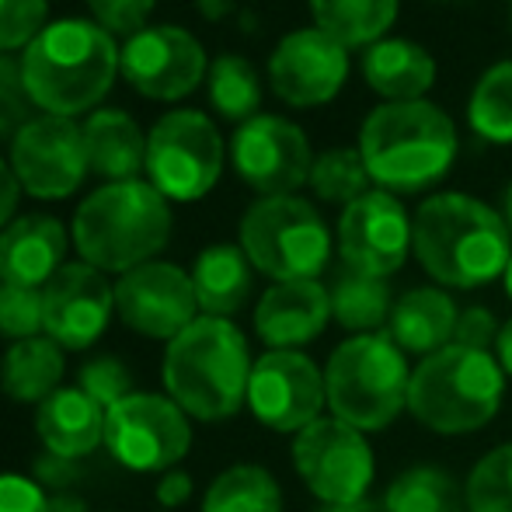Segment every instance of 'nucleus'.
Returning a JSON list of instances; mask_svg holds the SVG:
<instances>
[{"instance_id": "obj_1", "label": "nucleus", "mask_w": 512, "mask_h": 512, "mask_svg": "<svg viewBox=\"0 0 512 512\" xmlns=\"http://www.w3.org/2000/svg\"><path fill=\"white\" fill-rule=\"evenodd\" d=\"M411 251L439 286L478 290L506 276L512 234L499 209L464 192H439L411 220Z\"/></svg>"}, {"instance_id": "obj_2", "label": "nucleus", "mask_w": 512, "mask_h": 512, "mask_svg": "<svg viewBox=\"0 0 512 512\" xmlns=\"http://www.w3.org/2000/svg\"><path fill=\"white\" fill-rule=\"evenodd\" d=\"M119 60L122 49L98 21L63 18L42 28L39 39L25 49L21 74L35 108L74 119L112 91Z\"/></svg>"}, {"instance_id": "obj_3", "label": "nucleus", "mask_w": 512, "mask_h": 512, "mask_svg": "<svg viewBox=\"0 0 512 512\" xmlns=\"http://www.w3.org/2000/svg\"><path fill=\"white\" fill-rule=\"evenodd\" d=\"M248 338L230 317L199 314L164 349V391L189 418L223 422L248 405Z\"/></svg>"}, {"instance_id": "obj_4", "label": "nucleus", "mask_w": 512, "mask_h": 512, "mask_svg": "<svg viewBox=\"0 0 512 512\" xmlns=\"http://www.w3.org/2000/svg\"><path fill=\"white\" fill-rule=\"evenodd\" d=\"M359 154L370 178L391 196L436 185L457 161V129L439 105L384 102L359 126Z\"/></svg>"}, {"instance_id": "obj_5", "label": "nucleus", "mask_w": 512, "mask_h": 512, "mask_svg": "<svg viewBox=\"0 0 512 512\" xmlns=\"http://www.w3.org/2000/svg\"><path fill=\"white\" fill-rule=\"evenodd\" d=\"M171 237V206L150 182H108L95 189L74 216V244L81 262L126 276L154 262Z\"/></svg>"}, {"instance_id": "obj_6", "label": "nucleus", "mask_w": 512, "mask_h": 512, "mask_svg": "<svg viewBox=\"0 0 512 512\" xmlns=\"http://www.w3.org/2000/svg\"><path fill=\"white\" fill-rule=\"evenodd\" d=\"M502 384L506 373L492 352L446 345L411 370L408 411L439 436H467L495 418Z\"/></svg>"}, {"instance_id": "obj_7", "label": "nucleus", "mask_w": 512, "mask_h": 512, "mask_svg": "<svg viewBox=\"0 0 512 512\" xmlns=\"http://www.w3.org/2000/svg\"><path fill=\"white\" fill-rule=\"evenodd\" d=\"M328 408L359 432H380L408 408L411 370L387 331L356 335L331 352L324 366Z\"/></svg>"}, {"instance_id": "obj_8", "label": "nucleus", "mask_w": 512, "mask_h": 512, "mask_svg": "<svg viewBox=\"0 0 512 512\" xmlns=\"http://www.w3.org/2000/svg\"><path fill=\"white\" fill-rule=\"evenodd\" d=\"M241 248L262 276L297 283L324 272L331 258V234L307 199L265 196L241 216Z\"/></svg>"}, {"instance_id": "obj_9", "label": "nucleus", "mask_w": 512, "mask_h": 512, "mask_svg": "<svg viewBox=\"0 0 512 512\" xmlns=\"http://www.w3.org/2000/svg\"><path fill=\"white\" fill-rule=\"evenodd\" d=\"M223 171V140L213 119L196 108L161 115L147 136V175L164 199L196 203Z\"/></svg>"}, {"instance_id": "obj_10", "label": "nucleus", "mask_w": 512, "mask_h": 512, "mask_svg": "<svg viewBox=\"0 0 512 512\" xmlns=\"http://www.w3.org/2000/svg\"><path fill=\"white\" fill-rule=\"evenodd\" d=\"M105 446L122 467L140 474L175 471L192 446L189 415L168 394L133 391L105 415Z\"/></svg>"}, {"instance_id": "obj_11", "label": "nucleus", "mask_w": 512, "mask_h": 512, "mask_svg": "<svg viewBox=\"0 0 512 512\" xmlns=\"http://www.w3.org/2000/svg\"><path fill=\"white\" fill-rule=\"evenodd\" d=\"M293 464L300 481L321 506L366 499L373 485V450L366 436L342 418H317L293 439Z\"/></svg>"}, {"instance_id": "obj_12", "label": "nucleus", "mask_w": 512, "mask_h": 512, "mask_svg": "<svg viewBox=\"0 0 512 512\" xmlns=\"http://www.w3.org/2000/svg\"><path fill=\"white\" fill-rule=\"evenodd\" d=\"M11 171L35 199H67L88 175L84 129L63 115L28 119L11 140Z\"/></svg>"}, {"instance_id": "obj_13", "label": "nucleus", "mask_w": 512, "mask_h": 512, "mask_svg": "<svg viewBox=\"0 0 512 512\" xmlns=\"http://www.w3.org/2000/svg\"><path fill=\"white\" fill-rule=\"evenodd\" d=\"M328 405L324 370L304 352L269 349L255 359L248 380V408L272 432H304Z\"/></svg>"}, {"instance_id": "obj_14", "label": "nucleus", "mask_w": 512, "mask_h": 512, "mask_svg": "<svg viewBox=\"0 0 512 512\" xmlns=\"http://www.w3.org/2000/svg\"><path fill=\"white\" fill-rule=\"evenodd\" d=\"M230 161L258 196H293L310 182L314 154L304 129L283 115H255L234 133Z\"/></svg>"}, {"instance_id": "obj_15", "label": "nucleus", "mask_w": 512, "mask_h": 512, "mask_svg": "<svg viewBox=\"0 0 512 512\" xmlns=\"http://www.w3.org/2000/svg\"><path fill=\"white\" fill-rule=\"evenodd\" d=\"M129 88L157 102H178L192 95L209 74L206 49L192 32L178 25H147L126 39L119 60Z\"/></svg>"}, {"instance_id": "obj_16", "label": "nucleus", "mask_w": 512, "mask_h": 512, "mask_svg": "<svg viewBox=\"0 0 512 512\" xmlns=\"http://www.w3.org/2000/svg\"><path fill=\"white\" fill-rule=\"evenodd\" d=\"M115 314L136 335L171 342L199 317L192 272L171 262H147L115 283Z\"/></svg>"}, {"instance_id": "obj_17", "label": "nucleus", "mask_w": 512, "mask_h": 512, "mask_svg": "<svg viewBox=\"0 0 512 512\" xmlns=\"http://www.w3.org/2000/svg\"><path fill=\"white\" fill-rule=\"evenodd\" d=\"M115 314V286L88 262H67L42 286V331L60 349H91Z\"/></svg>"}, {"instance_id": "obj_18", "label": "nucleus", "mask_w": 512, "mask_h": 512, "mask_svg": "<svg viewBox=\"0 0 512 512\" xmlns=\"http://www.w3.org/2000/svg\"><path fill=\"white\" fill-rule=\"evenodd\" d=\"M338 251L345 269L387 279L405 265L411 251V220L398 196L370 189L338 216Z\"/></svg>"}, {"instance_id": "obj_19", "label": "nucleus", "mask_w": 512, "mask_h": 512, "mask_svg": "<svg viewBox=\"0 0 512 512\" xmlns=\"http://www.w3.org/2000/svg\"><path fill=\"white\" fill-rule=\"evenodd\" d=\"M349 77V49L321 28H297L269 56L272 91L293 108L328 105Z\"/></svg>"}, {"instance_id": "obj_20", "label": "nucleus", "mask_w": 512, "mask_h": 512, "mask_svg": "<svg viewBox=\"0 0 512 512\" xmlns=\"http://www.w3.org/2000/svg\"><path fill=\"white\" fill-rule=\"evenodd\" d=\"M331 321V300L317 279L276 283L265 290L255 310V331L269 349L300 352Z\"/></svg>"}, {"instance_id": "obj_21", "label": "nucleus", "mask_w": 512, "mask_h": 512, "mask_svg": "<svg viewBox=\"0 0 512 512\" xmlns=\"http://www.w3.org/2000/svg\"><path fill=\"white\" fill-rule=\"evenodd\" d=\"M63 255H67V230L56 216H18L0 230V283L42 290L67 265Z\"/></svg>"}, {"instance_id": "obj_22", "label": "nucleus", "mask_w": 512, "mask_h": 512, "mask_svg": "<svg viewBox=\"0 0 512 512\" xmlns=\"http://www.w3.org/2000/svg\"><path fill=\"white\" fill-rule=\"evenodd\" d=\"M108 411L81 387H60L53 398L35 408V432L46 453L63 460H84L105 443Z\"/></svg>"}, {"instance_id": "obj_23", "label": "nucleus", "mask_w": 512, "mask_h": 512, "mask_svg": "<svg viewBox=\"0 0 512 512\" xmlns=\"http://www.w3.org/2000/svg\"><path fill=\"white\" fill-rule=\"evenodd\" d=\"M363 81L387 102H418L436 84V60L411 39H380L363 53Z\"/></svg>"}, {"instance_id": "obj_24", "label": "nucleus", "mask_w": 512, "mask_h": 512, "mask_svg": "<svg viewBox=\"0 0 512 512\" xmlns=\"http://www.w3.org/2000/svg\"><path fill=\"white\" fill-rule=\"evenodd\" d=\"M460 310L453 297L436 286H418L398 297L387 321V335L398 342L401 352H415V356H432V352L453 345V331H457Z\"/></svg>"}, {"instance_id": "obj_25", "label": "nucleus", "mask_w": 512, "mask_h": 512, "mask_svg": "<svg viewBox=\"0 0 512 512\" xmlns=\"http://www.w3.org/2000/svg\"><path fill=\"white\" fill-rule=\"evenodd\" d=\"M81 129L88 168L95 175L108 182H133L147 168V136L122 108H98Z\"/></svg>"}, {"instance_id": "obj_26", "label": "nucleus", "mask_w": 512, "mask_h": 512, "mask_svg": "<svg viewBox=\"0 0 512 512\" xmlns=\"http://www.w3.org/2000/svg\"><path fill=\"white\" fill-rule=\"evenodd\" d=\"M251 283H255V265L248 262L241 244H213L192 265V286L206 317L237 314L248 304Z\"/></svg>"}, {"instance_id": "obj_27", "label": "nucleus", "mask_w": 512, "mask_h": 512, "mask_svg": "<svg viewBox=\"0 0 512 512\" xmlns=\"http://www.w3.org/2000/svg\"><path fill=\"white\" fill-rule=\"evenodd\" d=\"M63 352L67 349H60L49 335L11 342V349L4 352V363H0V387L7 398L35 408L46 398H53L63 384V370H67Z\"/></svg>"}, {"instance_id": "obj_28", "label": "nucleus", "mask_w": 512, "mask_h": 512, "mask_svg": "<svg viewBox=\"0 0 512 512\" xmlns=\"http://www.w3.org/2000/svg\"><path fill=\"white\" fill-rule=\"evenodd\" d=\"M314 28L345 49L373 46L398 21V0H307Z\"/></svg>"}, {"instance_id": "obj_29", "label": "nucleus", "mask_w": 512, "mask_h": 512, "mask_svg": "<svg viewBox=\"0 0 512 512\" xmlns=\"http://www.w3.org/2000/svg\"><path fill=\"white\" fill-rule=\"evenodd\" d=\"M331 300V317H335L342 328L356 331V335H373L391 321V286L387 279L363 276L356 269H338L335 279L328 286Z\"/></svg>"}, {"instance_id": "obj_30", "label": "nucleus", "mask_w": 512, "mask_h": 512, "mask_svg": "<svg viewBox=\"0 0 512 512\" xmlns=\"http://www.w3.org/2000/svg\"><path fill=\"white\" fill-rule=\"evenodd\" d=\"M203 512H283V492L265 467L237 464L213 478Z\"/></svg>"}, {"instance_id": "obj_31", "label": "nucleus", "mask_w": 512, "mask_h": 512, "mask_svg": "<svg viewBox=\"0 0 512 512\" xmlns=\"http://www.w3.org/2000/svg\"><path fill=\"white\" fill-rule=\"evenodd\" d=\"M384 512H467L464 492L443 467H411L384 495Z\"/></svg>"}, {"instance_id": "obj_32", "label": "nucleus", "mask_w": 512, "mask_h": 512, "mask_svg": "<svg viewBox=\"0 0 512 512\" xmlns=\"http://www.w3.org/2000/svg\"><path fill=\"white\" fill-rule=\"evenodd\" d=\"M209 102H213L216 112L230 122H248L255 119L258 105H262V77L258 70L251 67L244 56H234V53H223L209 63Z\"/></svg>"}, {"instance_id": "obj_33", "label": "nucleus", "mask_w": 512, "mask_h": 512, "mask_svg": "<svg viewBox=\"0 0 512 512\" xmlns=\"http://www.w3.org/2000/svg\"><path fill=\"white\" fill-rule=\"evenodd\" d=\"M467 122L488 143H512V60L488 67L467 102Z\"/></svg>"}, {"instance_id": "obj_34", "label": "nucleus", "mask_w": 512, "mask_h": 512, "mask_svg": "<svg viewBox=\"0 0 512 512\" xmlns=\"http://www.w3.org/2000/svg\"><path fill=\"white\" fill-rule=\"evenodd\" d=\"M370 171L363 164L359 147H335L314 157L310 168V185H314L317 199L335 206H352L370 192Z\"/></svg>"}, {"instance_id": "obj_35", "label": "nucleus", "mask_w": 512, "mask_h": 512, "mask_svg": "<svg viewBox=\"0 0 512 512\" xmlns=\"http://www.w3.org/2000/svg\"><path fill=\"white\" fill-rule=\"evenodd\" d=\"M467 512H512V443L495 446L474 464L464 485Z\"/></svg>"}, {"instance_id": "obj_36", "label": "nucleus", "mask_w": 512, "mask_h": 512, "mask_svg": "<svg viewBox=\"0 0 512 512\" xmlns=\"http://www.w3.org/2000/svg\"><path fill=\"white\" fill-rule=\"evenodd\" d=\"M0 335L11 342L46 335L42 331V290L0 283Z\"/></svg>"}, {"instance_id": "obj_37", "label": "nucleus", "mask_w": 512, "mask_h": 512, "mask_svg": "<svg viewBox=\"0 0 512 512\" xmlns=\"http://www.w3.org/2000/svg\"><path fill=\"white\" fill-rule=\"evenodd\" d=\"M77 387H81L88 398H95L105 411L133 394V380H129L126 363L115 356H98V359H91V363H84L81 377H77Z\"/></svg>"}, {"instance_id": "obj_38", "label": "nucleus", "mask_w": 512, "mask_h": 512, "mask_svg": "<svg viewBox=\"0 0 512 512\" xmlns=\"http://www.w3.org/2000/svg\"><path fill=\"white\" fill-rule=\"evenodd\" d=\"M46 0H0V53L32 46L46 28Z\"/></svg>"}, {"instance_id": "obj_39", "label": "nucleus", "mask_w": 512, "mask_h": 512, "mask_svg": "<svg viewBox=\"0 0 512 512\" xmlns=\"http://www.w3.org/2000/svg\"><path fill=\"white\" fill-rule=\"evenodd\" d=\"M32 108L35 105H32V98H28L21 67L11 60V56L0 53V140L18 133V129L28 122V112H32Z\"/></svg>"}, {"instance_id": "obj_40", "label": "nucleus", "mask_w": 512, "mask_h": 512, "mask_svg": "<svg viewBox=\"0 0 512 512\" xmlns=\"http://www.w3.org/2000/svg\"><path fill=\"white\" fill-rule=\"evenodd\" d=\"M88 4L95 21L108 35H129L133 39L136 32L147 28L157 0H88Z\"/></svg>"}, {"instance_id": "obj_41", "label": "nucleus", "mask_w": 512, "mask_h": 512, "mask_svg": "<svg viewBox=\"0 0 512 512\" xmlns=\"http://www.w3.org/2000/svg\"><path fill=\"white\" fill-rule=\"evenodd\" d=\"M0 512H49V495L35 478L0 471Z\"/></svg>"}, {"instance_id": "obj_42", "label": "nucleus", "mask_w": 512, "mask_h": 512, "mask_svg": "<svg viewBox=\"0 0 512 512\" xmlns=\"http://www.w3.org/2000/svg\"><path fill=\"white\" fill-rule=\"evenodd\" d=\"M502 324L495 321V314L488 307H467L457 317V331H453V345H464V349L488 352L499 342Z\"/></svg>"}, {"instance_id": "obj_43", "label": "nucleus", "mask_w": 512, "mask_h": 512, "mask_svg": "<svg viewBox=\"0 0 512 512\" xmlns=\"http://www.w3.org/2000/svg\"><path fill=\"white\" fill-rule=\"evenodd\" d=\"M35 481L42 488H67L70 481H77V460H63L53 453H42V460L35 464Z\"/></svg>"}, {"instance_id": "obj_44", "label": "nucleus", "mask_w": 512, "mask_h": 512, "mask_svg": "<svg viewBox=\"0 0 512 512\" xmlns=\"http://www.w3.org/2000/svg\"><path fill=\"white\" fill-rule=\"evenodd\" d=\"M157 502L168 509H178L192 499V478L185 471H164L161 481H157Z\"/></svg>"}, {"instance_id": "obj_45", "label": "nucleus", "mask_w": 512, "mask_h": 512, "mask_svg": "<svg viewBox=\"0 0 512 512\" xmlns=\"http://www.w3.org/2000/svg\"><path fill=\"white\" fill-rule=\"evenodd\" d=\"M18 192H21V185H18V178H14L11 164L0 161V227L11 223L14 209H18Z\"/></svg>"}, {"instance_id": "obj_46", "label": "nucleus", "mask_w": 512, "mask_h": 512, "mask_svg": "<svg viewBox=\"0 0 512 512\" xmlns=\"http://www.w3.org/2000/svg\"><path fill=\"white\" fill-rule=\"evenodd\" d=\"M495 359H499L502 373H509V377H512V317L502 324V331H499V342H495Z\"/></svg>"}, {"instance_id": "obj_47", "label": "nucleus", "mask_w": 512, "mask_h": 512, "mask_svg": "<svg viewBox=\"0 0 512 512\" xmlns=\"http://www.w3.org/2000/svg\"><path fill=\"white\" fill-rule=\"evenodd\" d=\"M49 512H88V502L77 495H53L49 499Z\"/></svg>"}, {"instance_id": "obj_48", "label": "nucleus", "mask_w": 512, "mask_h": 512, "mask_svg": "<svg viewBox=\"0 0 512 512\" xmlns=\"http://www.w3.org/2000/svg\"><path fill=\"white\" fill-rule=\"evenodd\" d=\"M317 512H384V506L370 499H359V502H335V506H321Z\"/></svg>"}, {"instance_id": "obj_49", "label": "nucleus", "mask_w": 512, "mask_h": 512, "mask_svg": "<svg viewBox=\"0 0 512 512\" xmlns=\"http://www.w3.org/2000/svg\"><path fill=\"white\" fill-rule=\"evenodd\" d=\"M196 7L206 14L209 21H220V18H227L234 4H230V0H196Z\"/></svg>"}, {"instance_id": "obj_50", "label": "nucleus", "mask_w": 512, "mask_h": 512, "mask_svg": "<svg viewBox=\"0 0 512 512\" xmlns=\"http://www.w3.org/2000/svg\"><path fill=\"white\" fill-rule=\"evenodd\" d=\"M502 220H506V227L512 234V185L506 189V196H502Z\"/></svg>"}, {"instance_id": "obj_51", "label": "nucleus", "mask_w": 512, "mask_h": 512, "mask_svg": "<svg viewBox=\"0 0 512 512\" xmlns=\"http://www.w3.org/2000/svg\"><path fill=\"white\" fill-rule=\"evenodd\" d=\"M502 279H506V293H509V300H512V258H509V269H506V276H502Z\"/></svg>"}, {"instance_id": "obj_52", "label": "nucleus", "mask_w": 512, "mask_h": 512, "mask_svg": "<svg viewBox=\"0 0 512 512\" xmlns=\"http://www.w3.org/2000/svg\"><path fill=\"white\" fill-rule=\"evenodd\" d=\"M509 7H512V0H509Z\"/></svg>"}]
</instances>
